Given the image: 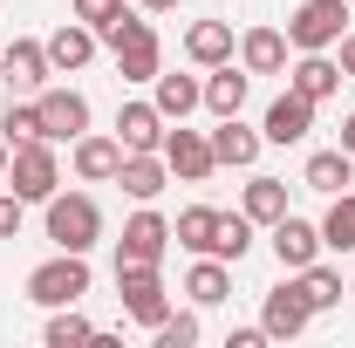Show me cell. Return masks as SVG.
I'll return each mask as SVG.
<instances>
[{"instance_id": "6da1fadb", "label": "cell", "mask_w": 355, "mask_h": 348, "mask_svg": "<svg viewBox=\"0 0 355 348\" xmlns=\"http://www.w3.org/2000/svg\"><path fill=\"white\" fill-rule=\"evenodd\" d=\"M96 42H110V55H116V76L123 82H157V62H164V48H157V28L150 21H137L130 7L96 35Z\"/></svg>"}, {"instance_id": "7a4b0ae2", "label": "cell", "mask_w": 355, "mask_h": 348, "mask_svg": "<svg viewBox=\"0 0 355 348\" xmlns=\"http://www.w3.org/2000/svg\"><path fill=\"white\" fill-rule=\"evenodd\" d=\"M7 177H14V198L28 205H48L55 191H62V157H55V143L48 137H28V143H14V157H7Z\"/></svg>"}, {"instance_id": "3957f363", "label": "cell", "mask_w": 355, "mask_h": 348, "mask_svg": "<svg viewBox=\"0 0 355 348\" xmlns=\"http://www.w3.org/2000/svg\"><path fill=\"white\" fill-rule=\"evenodd\" d=\"M48 239H55L62 253H89V246L103 239L96 198H83V191H55V198H48Z\"/></svg>"}, {"instance_id": "277c9868", "label": "cell", "mask_w": 355, "mask_h": 348, "mask_svg": "<svg viewBox=\"0 0 355 348\" xmlns=\"http://www.w3.org/2000/svg\"><path fill=\"white\" fill-rule=\"evenodd\" d=\"M89 294V253H55L48 266L28 273V301L42 307H76Z\"/></svg>"}, {"instance_id": "5b68a950", "label": "cell", "mask_w": 355, "mask_h": 348, "mask_svg": "<svg viewBox=\"0 0 355 348\" xmlns=\"http://www.w3.org/2000/svg\"><path fill=\"white\" fill-rule=\"evenodd\" d=\"M342 28H349V7H342V0H301L294 21H287V48H301V55L335 48V42H342Z\"/></svg>"}, {"instance_id": "8992f818", "label": "cell", "mask_w": 355, "mask_h": 348, "mask_svg": "<svg viewBox=\"0 0 355 348\" xmlns=\"http://www.w3.org/2000/svg\"><path fill=\"white\" fill-rule=\"evenodd\" d=\"M116 294H123V314H130V321H144V328H157V321L171 314V294H164L157 266H130V260H116Z\"/></svg>"}, {"instance_id": "52a82bcc", "label": "cell", "mask_w": 355, "mask_h": 348, "mask_svg": "<svg viewBox=\"0 0 355 348\" xmlns=\"http://www.w3.org/2000/svg\"><path fill=\"white\" fill-rule=\"evenodd\" d=\"M308 321H314V307H308V294H301V280H280V287L266 294V307H260L266 342H294Z\"/></svg>"}, {"instance_id": "ba28073f", "label": "cell", "mask_w": 355, "mask_h": 348, "mask_svg": "<svg viewBox=\"0 0 355 348\" xmlns=\"http://www.w3.org/2000/svg\"><path fill=\"white\" fill-rule=\"evenodd\" d=\"M266 239H273V260L287 266V273H301V266L321 260V225H308V218L280 212L273 225H266Z\"/></svg>"}, {"instance_id": "9c48e42d", "label": "cell", "mask_w": 355, "mask_h": 348, "mask_svg": "<svg viewBox=\"0 0 355 348\" xmlns=\"http://www.w3.org/2000/svg\"><path fill=\"white\" fill-rule=\"evenodd\" d=\"M164 164H171V177H184V184H205V177L219 171V157H212V137L198 130H164Z\"/></svg>"}, {"instance_id": "30bf717a", "label": "cell", "mask_w": 355, "mask_h": 348, "mask_svg": "<svg viewBox=\"0 0 355 348\" xmlns=\"http://www.w3.org/2000/svg\"><path fill=\"white\" fill-rule=\"evenodd\" d=\"M35 103H42L48 143H76V137L89 130V96H76V89H42Z\"/></svg>"}, {"instance_id": "8fae6325", "label": "cell", "mask_w": 355, "mask_h": 348, "mask_svg": "<svg viewBox=\"0 0 355 348\" xmlns=\"http://www.w3.org/2000/svg\"><path fill=\"white\" fill-rule=\"evenodd\" d=\"M164 246H171V225L144 205V212L123 225V239H116V260H130V266H157V260H164Z\"/></svg>"}, {"instance_id": "7c38bea8", "label": "cell", "mask_w": 355, "mask_h": 348, "mask_svg": "<svg viewBox=\"0 0 355 348\" xmlns=\"http://www.w3.org/2000/svg\"><path fill=\"white\" fill-rule=\"evenodd\" d=\"M314 130V103L301 96V89H287V96H273L266 103V143H301V137Z\"/></svg>"}, {"instance_id": "4fadbf2b", "label": "cell", "mask_w": 355, "mask_h": 348, "mask_svg": "<svg viewBox=\"0 0 355 348\" xmlns=\"http://www.w3.org/2000/svg\"><path fill=\"white\" fill-rule=\"evenodd\" d=\"M116 184L130 191L137 205H150V198L171 184V164H164L157 150H123V164H116Z\"/></svg>"}, {"instance_id": "5bb4252c", "label": "cell", "mask_w": 355, "mask_h": 348, "mask_svg": "<svg viewBox=\"0 0 355 348\" xmlns=\"http://www.w3.org/2000/svg\"><path fill=\"white\" fill-rule=\"evenodd\" d=\"M116 143L123 150H164V110L157 103H123L116 110Z\"/></svg>"}, {"instance_id": "9a60e30c", "label": "cell", "mask_w": 355, "mask_h": 348, "mask_svg": "<svg viewBox=\"0 0 355 348\" xmlns=\"http://www.w3.org/2000/svg\"><path fill=\"white\" fill-rule=\"evenodd\" d=\"M342 82H349V76H342V62H328V48H314V55H301V62L287 69V89H301L308 103H328Z\"/></svg>"}, {"instance_id": "2e32d148", "label": "cell", "mask_w": 355, "mask_h": 348, "mask_svg": "<svg viewBox=\"0 0 355 348\" xmlns=\"http://www.w3.org/2000/svg\"><path fill=\"white\" fill-rule=\"evenodd\" d=\"M0 76L14 89H48V42H7V55H0Z\"/></svg>"}, {"instance_id": "e0dca14e", "label": "cell", "mask_w": 355, "mask_h": 348, "mask_svg": "<svg viewBox=\"0 0 355 348\" xmlns=\"http://www.w3.org/2000/svg\"><path fill=\"white\" fill-rule=\"evenodd\" d=\"M116 164H123V143L116 137H76V177H89V184H110L116 177Z\"/></svg>"}, {"instance_id": "ac0fdd59", "label": "cell", "mask_w": 355, "mask_h": 348, "mask_svg": "<svg viewBox=\"0 0 355 348\" xmlns=\"http://www.w3.org/2000/svg\"><path fill=\"white\" fill-rule=\"evenodd\" d=\"M260 143H266V137L246 130L239 116H219V130H212V157H219V164H232V171H246V164L260 157Z\"/></svg>"}, {"instance_id": "d6986e66", "label": "cell", "mask_w": 355, "mask_h": 348, "mask_svg": "<svg viewBox=\"0 0 355 348\" xmlns=\"http://www.w3.org/2000/svg\"><path fill=\"white\" fill-rule=\"evenodd\" d=\"M184 55H191L198 69L232 62V28H225V21H191V28H184Z\"/></svg>"}, {"instance_id": "ffe728a7", "label": "cell", "mask_w": 355, "mask_h": 348, "mask_svg": "<svg viewBox=\"0 0 355 348\" xmlns=\"http://www.w3.org/2000/svg\"><path fill=\"white\" fill-rule=\"evenodd\" d=\"M89 55H96V28H89V21H69V28L48 35V69H62V76L83 69Z\"/></svg>"}, {"instance_id": "44dd1931", "label": "cell", "mask_w": 355, "mask_h": 348, "mask_svg": "<svg viewBox=\"0 0 355 348\" xmlns=\"http://www.w3.org/2000/svg\"><path fill=\"white\" fill-rule=\"evenodd\" d=\"M239 62H246V76H280L287 69V35L280 28H253L239 42Z\"/></svg>"}, {"instance_id": "7402d4cb", "label": "cell", "mask_w": 355, "mask_h": 348, "mask_svg": "<svg viewBox=\"0 0 355 348\" xmlns=\"http://www.w3.org/2000/svg\"><path fill=\"white\" fill-rule=\"evenodd\" d=\"M184 294H191L198 307H225V301H232V273H225V260H205V253H198V266L184 273Z\"/></svg>"}, {"instance_id": "603a6c76", "label": "cell", "mask_w": 355, "mask_h": 348, "mask_svg": "<svg viewBox=\"0 0 355 348\" xmlns=\"http://www.w3.org/2000/svg\"><path fill=\"white\" fill-rule=\"evenodd\" d=\"M301 184H308V191H328V198H335V191H349V184H355L349 150H314L308 171H301Z\"/></svg>"}, {"instance_id": "cb8c5ba5", "label": "cell", "mask_w": 355, "mask_h": 348, "mask_svg": "<svg viewBox=\"0 0 355 348\" xmlns=\"http://www.w3.org/2000/svg\"><path fill=\"white\" fill-rule=\"evenodd\" d=\"M246 246H253V218L246 212H219V225H212V253L205 260H246Z\"/></svg>"}, {"instance_id": "d4e9b609", "label": "cell", "mask_w": 355, "mask_h": 348, "mask_svg": "<svg viewBox=\"0 0 355 348\" xmlns=\"http://www.w3.org/2000/svg\"><path fill=\"white\" fill-rule=\"evenodd\" d=\"M198 103H205V89L191 82V76H164L157 69V110H164V123H184Z\"/></svg>"}, {"instance_id": "484cf974", "label": "cell", "mask_w": 355, "mask_h": 348, "mask_svg": "<svg viewBox=\"0 0 355 348\" xmlns=\"http://www.w3.org/2000/svg\"><path fill=\"white\" fill-rule=\"evenodd\" d=\"M239 212L253 218V225H273V218L287 212V184H280V177H253L246 198H239Z\"/></svg>"}, {"instance_id": "4316f807", "label": "cell", "mask_w": 355, "mask_h": 348, "mask_svg": "<svg viewBox=\"0 0 355 348\" xmlns=\"http://www.w3.org/2000/svg\"><path fill=\"white\" fill-rule=\"evenodd\" d=\"M205 110H212V116H239V110H246V76H239L232 62H219V76L205 82Z\"/></svg>"}, {"instance_id": "83f0119b", "label": "cell", "mask_w": 355, "mask_h": 348, "mask_svg": "<svg viewBox=\"0 0 355 348\" xmlns=\"http://www.w3.org/2000/svg\"><path fill=\"white\" fill-rule=\"evenodd\" d=\"M321 246L355 253V191H335V205H328V218H321Z\"/></svg>"}, {"instance_id": "f1b7e54d", "label": "cell", "mask_w": 355, "mask_h": 348, "mask_svg": "<svg viewBox=\"0 0 355 348\" xmlns=\"http://www.w3.org/2000/svg\"><path fill=\"white\" fill-rule=\"evenodd\" d=\"M212 225H219V212H212V205H191V212H178L171 239L184 246V253H212Z\"/></svg>"}, {"instance_id": "f546056e", "label": "cell", "mask_w": 355, "mask_h": 348, "mask_svg": "<svg viewBox=\"0 0 355 348\" xmlns=\"http://www.w3.org/2000/svg\"><path fill=\"white\" fill-rule=\"evenodd\" d=\"M294 280H301V294H308V307L314 314H321V307H342V273H335V266H301V273H294Z\"/></svg>"}, {"instance_id": "4dcf8cb0", "label": "cell", "mask_w": 355, "mask_h": 348, "mask_svg": "<svg viewBox=\"0 0 355 348\" xmlns=\"http://www.w3.org/2000/svg\"><path fill=\"white\" fill-rule=\"evenodd\" d=\"M76 342H96V328H89L76 307H55V321H48V348H76Z\"/></svg>"}, {"instance_id": "1f68e13d", "label": "cell", "mask_w": 355, "mask_h": 348, "mask_svg": "<svg viewBox=\"0 0 355 348\" xmlns=\"http://www.w3.org/2000/svg\"><path fill=\"white\" fill-rule=\"evenodd\" d=\"M0 137H7V143H28V137H48V130H42V103H21V110H7Z\"/></svg>"}, {"instance_id": "d6a6232c", "label": "cell", "mask_w": 355, "mask_h": 348, "mask_svg": "<svg viewBox=\"0 0 355 348\" xmlns=\"http://www.w3.org/2000/svg\"><path fill=\"white\" fill-rule=\"evenodd\" d=\"M150 335H157V348H191L198 342V314H164Z\"/></svg>"}, {"instance_id": "836d02e7", "label": "cell", "mask_w": 355, "mask_h": 348, "mask_svg": "<svg viewBox=\"0 0 355 348\" xmlns=\"http://www.w3.org/2000/svg\"><path fill=\"white\" fill-rule=\"evenodd\" d=\"M116 14H123V0H76V21H89L96 35H103V28H110Z\"/></svg>"}, {"instance_id": "e575fe53", "label": "cell", "mask_w": 355, "mask_h": 348, "mask_svg": "<svg viewBox=\"0 0 355 348\" xmlns=\"http://www.w3.org/2000/svg\"><path fill=\"white\" fill-rule=\"evenodd\" d=\"M14 232H21V198L0 191V239H14Z\"/></svg>"}, {"instance_id": "d590c367", "label": "cell", "mask_w": 355, "mask_h": 348, "mask_svg": "<svg viewBox=\"0 0 355 348\" xmlns=\"http://www.w3.org/2000/svg\"><path fill=\"white\" fill-rule=\"evenodd\" d=\"M266 342V328H232V335H225V348H260Z\"/></svg>"}, {"instance_id": "8d00e7d4", "label": "cell", "mask_w": 355, "mask_h": 348, "mask_svg": "<svg viewBox=\"0 0 355 348\" xmlns=\"http://www.w3.org/2000/svg\"><path fill=\"white\" fill-rule=\"evenodd\" d=\"M335 48H342V55H335V62H342V76H349V82H355V35H342V42H335Z\"/></svg>"}, {"instance_id": "74e56055", "label": "cell", "mask_w": 355, "mask_h": 348, "mask_svg": "<svg viewBox=\"0 0 355 348\" xmlns=\"http://www.w3.org/2000/svg\"><path fill=\"white\" fill-rule=\"evenodd\" d=\"M342 150H349V157H355V110H349V116H342Z\"/></svg>"}, {"instance_id": "f35d334b", "label": "cell", "mask_w": 355, "mask_h": 348, "mask_svg": "<svg viewBox=\"0 0 355 348\" xmlns=\"http://www.w3.org/2000/svg\"><path fill=\"white\" fill-rule=\"evenodd\" d=\"M144 7H150V14H171V7H178V0H144Z\"/></svg>"}, {"instance_id": "ab89813d", "label": "cell", "mask_w": 355, "mask_h": 348, "mask_svg": "<svg viewBox=\"0 0 355 348\" xmlns=\"http://www.w3.org/2000/svg\"><path fill=\"white\" fill-rule=\"evenodd\" d=\"M7 157H14V143H7V137H0V177H7Z\"/></svg>"}]
</instances>
